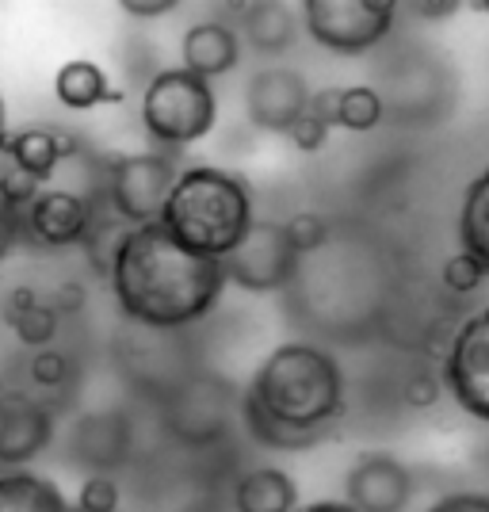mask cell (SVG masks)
Listing matches in <instances>:
<instances>
[{"label": "cell", "mask_w": 489, "mask_h": 512, "mask_svg": "<svg viewBox=\"0 0 489 512\" xmlns=\"http://www.w3.org/2000/svg\"><path fill=\"white\" fill-rule=\"evenodd\" d=\"M4 321L12 325V333L20 337L27 348H46L62 333V314L39 299L35 287H12L4 299Z\"/></svg>", "instance_id": "e0dca14e"}, {"label": "cell", "mask_w": 489, "mask_h": 512, "mask_svg": "<svg viewBox=\"0 0 489 512\" xmlns=\"http://www.w3.org/2000/svg\"><path fill=\"white\" fill-rule=\"evenodd\" d=\"M218 123L214 81L184 65H172L149 77L142 92V127L161 150H188L203 142Z\"/></svg>", "instance_id": "277c9868"}, {"label": "cell", "mask_w": 489, "mask_h": 512, "mask_svg": "<svg viewBox=\"0 0 489 512\" xmlns=\"http://www.w3.org/2000/svg\"><path fill=\"white\" fill-rule=\"evenodd\" d=\"M329 130L333 127L306 107V115H302V119H298L295 127L287 130L283 138H291V146H295L298 153H318V150H325V142H329Z\"/></svg>", "instance_id": "484cf974"}, {"label": "cell", "mask_w": 489, "mask_h": 512, "mask_svg": "<svg viewBox=\"0 0 489 512\" xmlns=\"http://www.w3.org/2000/svg\"><path fill=\"white\" fill-rule=\"evenodd\" d=\"M54 436L50 409L23 394V390H0V467H27L39 459Z\"/></svg>", "instance_id": "7c38bea8"}, {"label": "cell", "mask_w": 489, "mask_h": 512, "mask_svg": "<svg viewBox=\"0 0 489 512\" xmlns=\"http://www.w3.org/2000/svg\"><path fill=\"white\" fill-rule=\"evenodd\" d=\"M54 96L69 111H96L100 104L123 100V92H115L107 73L92 58H73L54 73Z\"/></svg>", "instance_id": "ac0fdd59"}, {"label": "cell", "mask_w": 489, "mask_h": 512, "mask_svg": "<svg viewBox=\"0 0 489 512\" xmlns=\"http://www.w3.org/2000/svg\"><path fill=\"white\" fill-rule=\"evenodd\" d=\"M413 493V470L386 451H363L344 474V501L356 512H405Z\"/></svg>", "instance_id": "30bf717a"}, {"label": "cell", "mask_w": 489, "mask_h": 512, "mask_svg": "<svg viewBox=\"0 0 489 512\" xmlns=\"http://www.w3.org/2000/svg\"><path fill=\"white\" fill-rule=\"evenodd\" d=\"M474 8H478V12H486V16H489V0H474Z\"/></svg>", "instance_id": "d590c367"}, {"label": "cell", "mask_w": 489, "mask_h": 512, "mask_svg": "<svg viewBox=\"0 0 489 512\" xmlns=\"http://www.w3.org/2000/svg\"><path fill=\"white\" fill-rule=\"evenodd\" d=\"M27 375L39 390H62L69 383V356L58 352V348H35V356L27 363Z\"/></svg>", "instance_id": "603a6c76"}, {"label": "cell", "mask_w": 489, "mask_h": 512, "mask_svg": "<svg viewBox=\"0 0 489 512\" xmlns=\"http://www.w3.org/2000/svg\"><path fill=\"white\" fill-rule=\"evenodd\" d=\"M302 256L291 249V241L276 222H253V230L237 245L230 256H222L226 279L245 287L249 295H272L279 287H287V279L295 276Z\"/></svg>", "instance_id": "ba28073f"}, {"label": "cell", "mask_w": 489, "mask_h": 512, "mask_svg": "<svg viewBox=\"0 0 489 512\" xmlns=\"http://www.w3.org/2000/svg\"><path fill=\"white\" fill-rule=\"evenodd\" d=\"M111 291L119 310L146 329H184L211 314L226 291V264L203 256L161 226H127L111 256Z\"/></svg>", "instance_id": "6da1fadb"}, {"label": "cell", "mask_w": 489, "mask_h": 512, "mask_svg": "<svg viewBox=\"0 0 489 512\" xmlns=\"http://www.w3.org/2000/svg\"><path fill=\"white\" fill-rule=\"evenodd\" d=\"M298 512H356L348 501H314V505H306V509Z\"/></svg>", "instance_id": "836d02e7"}, {"label": "cell", "mask_w": 489, "mask_h": 512, "mask_svg": "<svg viewBox=\"0 0 489 512\" xmlns=\"http://www.w3.org/2000/svg\"><path fill=\"white\" fill-rule=\"evenodd\" d=\"M157 222L188 249L222 260L253 230V192L237 172L214 165L180 169Z\"/></svg>", "instance_id": "3957f363"}, {"label": "cell", "mask_w": 489, "mask_h": 512, "mask_svg": "<svg viewBox=\"0 0 489 512\" xmlns=\"http://www.w3.org/2000/svg\"><path fill=\"white\" fill-rule=\"evenodd\" d=\"M0 512H69L62 490L35 470H0Z\"/></svg>", "instance_id": "d6986e66"}, {"label": "cell", "mask_w": 489, "mask_h": 512, "mask_svg": "<svg viewBox=\"0 0 489 512\" xmlns=\"http://www.w3.org/2000/svg\"><path fill=\"white\" fill-rule=\"evenodd\" d=\"M459 241L463 249L474 253L482 260L489 276V165L474 180L467 184L463 192V207H459Z\"/></svg>", "instance_id": "ffe728a7"}, {"label": "cell", "mask_w": 489, "mask_h": 512, "mask_svg": "<svg viewBox=\"0 0 489 512\" xmlns=\"http://www.w3.org/2000/svg\"><path fill=\"white\" fill-rule=\"evenodd\" d=\"M383 115H386V104L383 96H379V88L371 85L337 88V119H333V127L352 130V134H367V130H375L383 123Z\"/></svg>", "instance_id": "44dd1931"}, {"label": "cell", "mask_w": 489, "mask_h": 512, "mask_svg": "<svg viewBox=\"0 0 489 512\" xmlns=\"http://www.w3.org/2000/svg\"><path fill=\"white\" fill-rule=\"evenodd\" d=\"M4 138H8V130H4V100H0V150H4Z\"/></svg>", "instance_id": "e575fe53"}, {"label": "cell", "mask_w": 489, "mask_h": 512, "mask_svg": "<svg viewBox=\"0 0 489 512\" xmlns=\"http://www.w3.org/2000/svg\"><path fill=\"white\" fill-rule=\"evenodd\" d=\"M119 509V482L107 474H92L77 493V512H115Z\"/></svg>", "instance_id": "d4e9b609"}, {"label": "cell", "mask_w": 489, "mask_h": 512, "mask_svg": "<svg viewBox=\"0 0 489 512\" xmlns=\"http://www.w3.org/2000/svg\"><path fill=\"white\" fill-rule=\"evenodd\" d=\"M314 88L306 77L287 65L256 69L245 85V119L264 134H287L306 115Z\"/></svg>", "instance_id": "9c48e42d"}, {"label": "cell", "mask_w": 489, "mask_h": 512, "mask_svg": "<svg viewBox=\"0 0 489 512\" xmlns=\"http://www.w3.org/2000/svg\"><path fill=\"white\" fill-rule=\"evenodd\" d=\"M96 214L81 192L69 188H46L23 207V234L43 249H69L85 245Z\"/></svg>", "instance_id": "8fae6325"}, {"label": "cell", "mask_w": 489, "mask_h": 512, "mask_svg": "<svg viewBox=\"0 0 489 512\" xmlns=\"http://www.w3.org/2000/svg\"><path fill=\"white\" fill-rule=\"evenodd\" d=\"M444 386L474 421L489 425V306L455 329L444 356Z\"/></svg>", "instance_id": "52a82bcc"}, {"label": "cell", "mask_w": 489, "mask_h": 512, "mask_svg": "<svg viewBox=\"0 0 489 512\" xmlns=\"http://www.w3.org/2000/svg\"><path fill=\"white\" fill-rule=\"evenodd\" d=\"M245 428L260 448L306 451L344 413V371L325 348L287 341L272 348L245 390Z\"/></svg>", "instance_id": "7a4b0ae2"}, {"label": "cell", "mask_w": 489, "mask_h": 512, "mask_svg": "<svg viewBox=\"0 0 489 512\" xmlns=\"http://www.w3.org/2000/svg\"><path fill=\"white\" fill-rule=\"evenodd\" d=\"M298 31H302V20H298V12L287 0H256L237 23L241 43L249 46L253 54H264V58L287 54L295 46Z\"/></svg>", "instance_id": "5bb4252c"}, {"label": "cell", "mask_w": 489, "mask_h": 512, "mask_svg": "<svg viewBox=\"0 0 489 512\" xmlns=\"http://www.w3.org/2000/svg\"><path fill=\"white\" fill-rule=\"evenodd\" d=\"M115 4L127 12L130 20H165L184 0H115Z\"/></svg>", "instance_id": "f546056e"}, {"label": "cell", "mask_w": 489, "mask_h": 512, "mask_svg": "<svg viewBox=\"0 0 489 512\" xmlns=\"http://www.w3.org/2000/svg\"><path fill=\"white\" fill-rule=\"evenodd\" d=\"M283 234H287V241H291V249L298 256L318 253L321 245L329 241V222L318 211H298L283 222Z\"/></svg>", "instance_id": "7402d4cb"}, {"label": "cell", "mask_w": 489, "mask_h": 512, "mask_svg": "<svg viewBox=\"0 0 489 512\" xmlns=\"http://www.w3.org/2000/svg\"><path fill=\"white\" fill-rule=\"evenodd\" d=\"M176 176H180V165H176L172 150L127 153L107 172V203H111L115 218L127 226L157 222Z\"/></svg>", "instance_id": "8992f818"}, {"label": "cell", "mask_w": 489, "mask_h": 512, "mask_svg": "<svg viewBox=\"0 0 489 512\" xmlns=\"http://www.w3.org/2000/svg\"><path fill=\"white\" fill-rule=\"evenodd\" d=\"M253 4H256V0H211V12H214V20L237 27V23H241V16H245Z\"/></svg>", "instance_id": "d6a6232c"}, {"label": "cell", "mask_w": 489, "mask_h": 512, "mask_svg": "<svg viewBox=\"0 0 489 512\" xmlns=\"http://www.w3.org/2000/svg\"><path fill=\"white\" fill-rule=\"evenodd\" d=\"M486 283V268H482V260L467 249H459V253L451 256L444 264V287L451 295H470V291H478Z\"/></svg>", "instance_id": "cb8c5ba5"}, {"label": "cell", "mask_w": 489, "mask_h": 512, "mask_svg": "<svg viewBox=\"0 0 489 512\" xmlns=\"http://www.w3.org/2000/svg\"><path fill=\"white\" fill-rule=\"evenodd\" d=\"M85 283H77V279H69V283H58V291H54V299H50V306L62 314V318H69V314H81L85 310Z\"/></svg>", "instance_id": "4dcf8cb0"}, {"label": "cell", "mask_w": 489, "mask_h": 512, "mask_svg": "<svg viewBox=\"0 0 489 512\" xmlns=\"http://www.w3.org/2000/svg\"><path fill=\"white\" fill-rule=\"evenodd\" d=\"M241 35L237 27L222 20H199L184 31L180 39V58H184V69H192L207 81H218L226 73H234L237 62H241Z\"/></svg>", "instance_id": "4fadbf2b"}, {"label": "cell", "mask_w": 489, "mask_h": 512, "mask_svg": "<svg viewBox=\"0 0 489 512\" xmlns=\"http://www.w3.org/2000/svg\"><path fill=\"white\" fill-rule=\"evenodd\" d=\"M4 153H8L12 169L27 172V176H35L43 184V180L54 176V169L62 165L65 157L77 153V146H73V138L62 134V130L27 127V130H16L12 138H4Z\"/></svg>", "instance_id": "9a60e30c"}, {"label": "cell", "mask_w": 489, "mask_h": 512, "mask_svg": "<svg viewBox=\"0 0 489 512\" xmlns=\"http://www.w3.org/2000/svg\"><path fill=\"white\" fill-rule=\"evenodd\" d=\"M440 394H444V383H440L432 371H417V375H409L402 386L405 406H413V409H432L440 402Z\"/></svg>", "instance_id": "83f0119b"}, {"label": "cell", "mask_w": 489, "mask_h": 512, "mask_svg": "<svg viewBox=\"0 0 489 512\" xmlns=\"http://www.w3.org/2000/svg\"><path fill=\"white\" fill-rule=\"evenodd\" d=\"M402 0H298L306 35L341 58H360L383 46L398 23Z\"/></svg>", "instance_id": "5b68a950"}, {"label": "cell", "mask_w": 489, "mask_h": 512, "mask_svg": "<svg viewBox=\"0 0 489 512\" xmlns=\"http://www.w3.org/2000/svg\"><path fill=\"white\" fill-rule=\"evenodd\" d=\"M467 0H402V8L421 23H444L451 20Z\"/></svg>", "instance_id": "f1b7e54d"}, {"label": "cell", "mask_w": 489, "mask_h": 512, "mask_svg": "<svg viewBox=\"0 0 489 512\" xmlns=\"http://www.w3.org/2000/svg\"><path fill=\"white\" fill-rule=\"evenodd\" d=\"M237 512H298V486L287 470L253 467L234 486Z\"/></svg>", "instance_id": "2e32d148"}, {"label": "cell", "mask_w": 489, "mask_h": 512, "mask_svg": "<svg viewBox=\"0 0 489 512\" xmlns=\"http://www.w3.org/2000/svg\"><path fill=\"white\" fill-rule=\"evenodd\" d=\"M23 234V207L12 199L4 176H0V260L12 253V245L20 241Z\"/></svg>", "instance_id": "4316f807"}, {"label": "cell", "mask_w": 489, "mask_h": 512, "mask_svg": "<svg viewBox=\"0 0 489 512\" xmlns=\"http://www.w3.org/2000/svg\"><path fill=\"white\" fill-rule=\"evenodd\" d=\"M428 512H489V493H447Z\"/></svg>", "instance_id": "1f68e13d"}]
</instances>
